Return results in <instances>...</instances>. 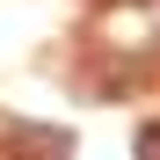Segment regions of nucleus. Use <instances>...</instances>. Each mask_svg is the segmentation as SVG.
<instances>
[{
    "label": "nucleus",
    "mask_w": 160,
    "mask_h": 160,
    "mask_svg": "<svg viewBox=\"0 0 160 160\" xmlns=\"http://www.w3.org/2000/svg\"><path fill=\"white\" fill-rule=\"evenodd\" d=\"M138 160H160V124H138V146H131Z\"/></svg>",
    "instance_id": "nucleus-1"
}]
</instances>
